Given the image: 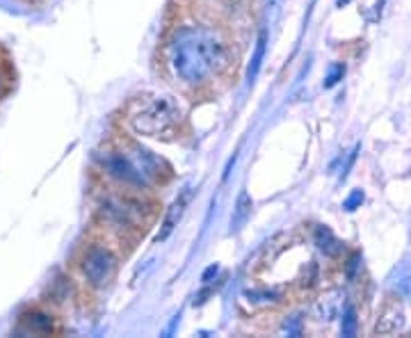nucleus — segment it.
Here are the masks:
<instances>
[{
  "mask_svg": "<svg viewBox=\"0 0 411 338\" xmlns=\"http://www.w3.org/2000/svg\"><path fill=\"white\" fill-rule=\"evenodd\" d=\"M226 46L206 28H181L169 42V62L183 83L197 85L226 64Z\"/></svg>",
  "mask_w": 411,
  "mask_h": 338,
  "instance_id": "f257e3e1",
  "label": "nucleus"
},
{
  "mask_svg": "<svg viewBox=\"0 0 411 338\" xmlns=\"http://www.w3.org/2000/svg\"><path fill=\"white\" fill-rule=\"evenodd\" d=\"M183 108L171 94L151 96L135 115L130 117V128L144 137H160L167 135L181 124Z\"/></svg>",
  "mask_w": 411,
  "mask_h": 338,
  "instance_id": "f03ea898",
  "label": "nucleus"
},
{
  "mask_svg": "<svg viewBox=\"0 0 411 338\" xmlns=\"http://www.w3.org/2000/svg\"><path fill=\"white\" fill-rule=\"evenodd\" d=\"M115 270H117V259L106 247H91L82 256V274H85V279L94 288L108 286L112 281V276H115Z\"/></svg>",
  "mask_w": 411,
  "mask_h": 338,
  "instance_id": "7ed1b4c3",
  "label": "nucleus"
},
{
  "mask_svg": "<svg viewBox=\"0 0 411 338\" xmlns=\"http://www.w3.org/2000/svg\"><path fill=\"white\" fill-rule=\"evenodd\" d=\"M103 167L108 169L110 176H115L121 183H128V186H149V179L144 176L142 169L135 165V160L130 156H123V153H108L103 158Z\"/></svg>",
  "mask_w": 411,
  "mask_h": 338,
  "instance_id": "20e7f679",
  "label": "nucleus"
},
{
  "mask_svg": "<svg viewBox=\"0 0 411 338\" xmlns=\"http://www.w3.org/2000/svg\"><path fill=\"white\" fill-rule=\"evenodd\" d=\"M402 325H405L402 306H400L398 302L386 304L382 313H379V320L375 325V334H395V332L402 329Z\"/></svg>",
  "mask_w": 411,
  "mask_h": 338,
  "instance_id": "39448f33",
  "label": "nucleus"
},
{
  "mask_svg": "<svg viewBox=\"0 0 411 338\" xmlns=\"http://www.w3.org/2000/svg\"><path fill=\"white\" fill-rule=\"evenodd\" d=\"M188 199H190V192H183L181 197L169 206L167 215H164V220H162V227L156 235V242H164L171 235V231L179 227V222L183 218V213H185V206H188Z\"/></svg>",
  "mask_w": 411,
  "mask_h": 338,
  "instance_id": "423d86ee",
  "label": "nucleus"
},
{
  "mask_svg": "<svg viewBox=\"0 0 411 338\" xmlns=\"http://www.w3.org/2000/svg\"><path fill=\"white\" fill-rule=\"evenodd\" d=\"M252 197L247 194V190H240L238 194V201H235V208H233V218H231V231H240L247 222L252 218Z\"/></svg>",
  "mask_w": 411,
  "mask_h": 338,
  "instance_id": "0eeeda50",
  "label": "nucleus"
},
{
  "mask_svg": "<svg viewBox=\"0 0 411 338\" xmlns=\"http://www.w3.org/2000/svg\"><path fill=\"white\" fill-rule=\"evenodd\" d=\"M315 244L320 247V252H325L327 256H332V259L343 252V242L338 240L327 227H317L315 229Z\"/></svg>",
  "mask_w": 411,
  "mask_h": 338,
  "instance_id": "6e6552de",
  "label": "nucleus"
},
{
  "mask_svg": "<svg viewBox=\"0 0 411 338\" xmlns=\"http://www.w3.org/2000/svg\"><path fill=\"white\" fill-rule=\"evenodd\" d=\"M265 44H267V33H261V35H259V42H256V50H254V55H252L249 69H247V85H249V87L256 83V76H259V71H261V67H263Z\"/></svg>",
  "mask_w": 411,
  "mask_h": 338,
  "instance_id": "1a4fd4ad",
  "label": "nucleus"
},
{
  "mask_svg": "<svg viewBox=\"0 0 411 338\" xmlns=\"http://www.w3.org/2000/svg\"><path fill=\"white\" fill-rule=\"evenodd\" d=\"M26 325L30 327L33 332H50L53 329V320L44 313H30L26 315Z\"/></svg>",
  "mask_w": 411,
  "mask_h": 338,
  "instance_id": "9d476101",
  "label": "nucleus"
},
{
  "mask_svg": "<svg viewBox=\"0 0 411 338\" xmlns=\"http://www.w3.org/2000/svg\"><path fill=\"white\" fill-rule=\"evenodd\" d=\"M341 334H343V336H347V338L356 334V311L352 309V306H345Z\"/></svg>",
  "mask_w": 411,
  "mask_h": 338,
  "instance_id": "9b49d317",
  "label": "nucleus"
},
{
  "mask_svg": "<svg viewBox=\"0 0 411 338\" xmlns=\"http://www.w3.org/2000/svg\"><path fill=\"white\" fill-rule=\"evenodd\" d=\"M364 203V192L361 190H354L352 194H349V197L343 201V208L345 210H356L359 206H361Z\"/></svg>",
  "mask_w": 411,
  "mask_h": 338,
  "instance_id": "f8f14e48",
  "label": "nucleus"
},
{
  "mask_svg": "<svg viewBox=\"0 0 411 338\" xmlns=\"http://www.w3.org/2000/svg\"><path fill=\"white\" fill-rule=\"evenodd\" d=\"M343 74H345V67L343 64H336L334 69H332V74L327 76V80H325V87H334L338 80L343 78Z\"/></svg>",
  "mask_w": 411,
  "mask_h": 338,
  "instance_id": "ddd939ff",
  "label": "nucleus"
},
{
  "mask_svg": "<svg viewBox=\"0 0 411 338\" xmlns=\"http://www.w3.org/2000/svg\"><path fill=\"white\" fill-rule=\"evenodd\" d=\"M213 274H218V265H210V268L203 272V283H208Z\"/></svg>",
  "mask_w": 411,
  "mask_h": 338,
  "instance_id": "4468645a",
  "label": "nucleus"
},
{
  "mask_svg": "<svg viewBox=\"0 0 411 338\" xmlns=\"http://www.w3.org/2000/svg\"><path fill=\"white\" fill-rule=\"evenodd\" d=\"M3 83H5V80H3V74H0V87H3Z\"/></svg>",
  "mask_w": 411,
  "mask_h": 338,
  "instance_id": "2eb2a0df",
  "label": "nucleus"
}]
</instances>
